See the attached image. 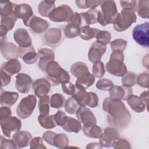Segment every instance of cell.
<instances>
[{
    "mask_svg": "<svg viewBox=\"0 0 149 149\" xmlns=\"http://www.w3.org/2000/svg\"><path fill=\"white\" fill-rule=\"evenodd\" d=\"M38 56L40 58L38 62L39 68L45 72L48 64L55 59V54L53 50L48 48H42L38 50Z\"/></svg>",
    "mask_w": 149,
    "mask_h": 149,
    "instance_id": "cell-16",
    "label": "cell"
},
{
    "mask_svg": "<svg viewBox=\"0 0 149 149\" xmlns=\"http://www.w3.org/2000/svg\"><path fill=\"white\" fill-rule=\"evenodd\" d=\"M0 47L1 52L5 59L9 60L19 57V48L13 43L6 42Z\"/></svg>",
    "mask_w": 149,
    "mask_h": 149,
    "instance_id": "cell-23",
    "label": "cell"
},
{
    "mask_svg": "<svg viewBox=\"0 0 149 149\" xmlns=\"http://www.w3.org/2000/svg\"><path fill=\"white\" fill-rule=\"evenodd\" d=\"M36 34H41L45 32L49 27L48 22L38 16H33L29 22L28 26Z\"/></svg>",
    "mask_w": 149,
    "mask_h": 149,
    "instance_id": "cell-19",
    "label": "cell"
},
{
    "mask_svg": "<svg viewBox=\"0 0 149 149\" xmlns=\"http://www.w3.org/2000/svg\"><path fill=\"white\" fill-rule=\"evenodd\" d=\"M148 74L147 73H143L137 77V83L139 86L144 87H148Z\"/></svg>",
    "mask_w": 149,
    "mask_h": 149,
    "instance_id": "cell-52",
    "label": "cell"
},
{
    "mask_svg": "<svg viewBox=\"0 0 149 149\" xmlns=\"http://www.w3.org/2000/svg\"><path fill=\"white\" fill-rule=\"evenodd\" d=\"M66 100L65 97L60 93H55L51 95L50 98V106L53 108H61L65 104Z\"/></svg>",
    "mask_w": 149,
    "mask_h": 149,
    "instance_id": "cell-40",
    "label": "cell"
},
{
    "mask_svg": "<svg viewBox=\"0 0 149 149\" xmlns=\"http://www.w3.org/2000/svg\"><path fill=\"white\" fill-rule=\"evenodd\" d=\"M136 20L137 16L134 10L123 9L116 16L113 23V27L115 31L122 32L127 30Z\"/></svg>",
    "mask_w": 149,
    "mask_h": 149,
    "instance_id": "cell-5",
    "label": "cell"
},
{
    "mask_svg": "<svg viewBox=\"0 0 149 149\" xmlns=\"http://www.w3.org/2000/svg\"><path fill=\"white\" fill-rule=\"evenodd\" d=\"M100 1L84 0V9L90 8V9H94L100 5Z\"/></svg>",
    "mask_w": 149,
    "mask_h": 149,
    "instance_id": "cell-59",
    "label": "cell"
},
{
    "mask_svg": "<svg viewBox=\"0 0 149 149\" xmlns=\"http://www.w3.org/2000/svg\"><path fill=\"white\" fill-rule=\"evenodd\" d=\"M137 75L136 73L128 72L124 74L122 79V86L128 87H132V86L137 84Z\"/></svg>",
    "mask_w": 149,
    "mask_h": 149,
    "instance_id": "cell-43",
    "label": "cell"
},
{
    "mask_svg": "<svg viewBox=\"0 0 149 149\" xmlns=\"http://www.w3.org/2000/svg\"><path fill=\"white\" fill-rule=\"evenodd\" d=\"M149 23L146 22L138 24L132 30V36L134 40L140 45L148 48L149 46L148 37Z\"/></svg>",
    "mask_w": 149,
    "mask_h": 149,
    "instance_id": "cell-8",
    "label": "cell"
},
{
    "mask_svg": "<svg viewBox=\"0 0 149 149\" xmlns=\"http://www.w3.org/2000/svg\"><path fill=\"white\" fill-rule=\"evenodd\" d=\"M1 5V17L7 16L14 12L15 8L17 4L11 1H5L0 2Z\"/></svg>",
    "mask_w": 149,
    "mask_h": 149,
    "instance_id": "cell-41",
    "label": "cell"
},
{
    "mask_svg": "<svg viewBox=\"0 0 149 149\" xmlns=\"http://www.w3.org/2000/svg\"><path fill=\"white\" fill-rule=\"evenodd\" d=\"M56 133L54 132L51 131H47L45 133H44L42 135V139L43 140L47 142L49 145H52V140L54 138V136H55Z\"/></svg>",
    "mask_w": 149,
    "mask_h": 149,
    "instance_id": "cell-60",
    "label": "cell"
},
{
    "mask_svg": "<svg viewBox=\"0 0 149 149\" xmlns=\"http://www.w3.org/2000/svg\"><path fill=\"white\" fill-rule=\"evenodd\" d=\"M83 132L87 137L90 138L97 139L101 136L102 130L97 125H93L90 126H83Z\"/></svg>",
    "mask_w": 149,
    "mask_h": 149,
    "instance_id": "cell-32",
    "label": "cell"
},
{
    "mask_svg": "<svg viewBox=\"0 0 149 149\" xmlns=\"http://www.w3.org/2000/svg\"><path fill=\"white\" fill-rule=\"evenodd\" d=\"M12 116V111L10 107L4 106L1 107L0 109V119L8 118Z\"/></svg>",
    "mask_w": 149,
    "mask_h": 149,
    "instance_id": "cell-57",
    "label": "cell"
},
{
    "mask_svg": "<svg viewBox=\"0 0 149 149\" xmlns=\"http://www.w3.org/2000/svg\"><path fill=\"white\" fill-rule=\"evenodd\" d=\"M94 82L95 77L90 73L84 77L80 79H77L76 84L83 87L86 90L88 87L91 86L94 83Z\"/></svg>",
    "mask_w": 149,
    "mask_h": 149,
    "instance_id": "cell-45",
    "label": "cell"
},
{
    "mask_svg": "<svg viewBox=\"0 0 149 149\" xmlns=\"http://www.w3.org/2000/svg\"><path fill=\"white\" fill-rule=\"evenodd\" d=\"M37 104V98L34 95H28L22 99L16 108L17 115L22 119L28 118L33 113Z\"/></svg>",
    "mask_w": 149,
    "mask_h": 149,
    "instance_id": "cell-6",
    "label": "cell"
},
{
    "mask_svg": "<svg viewBox=\"0 0 149 149\" xmlns=\"http://www.w3.org/2000/svg\"><path fill=\"white\" fill-rule=\"evenodd\" d=\"M95 38L97 42L102 45H106L110 42L111 35L108 31L101 30L99 29L95 36Z\"/></svg>",
    "mask_w": 149,
    "mask_h": 149,
    "instance_id": "cell-44",
    "label": "cell"
},
{
    "mask_svg": "<svg viewBox=\"0 0 149 149\" xmlns=\"http://www.w3.org/2000/svg\"><path fill=\"white\" fill-rule=\"evenodd\" d=\"M126 101L130 108L137 113H141L146 109V106L144 102L137 95L132 94L129 97Z\"/></svg>",
    "mask_w": 149,
    "mask_h": 149,
    "instance_id": "cell-28",
    "label": "cell"
},
{
    "mask_svg": "<svg viewBox=\"0 0 149 149\" xmlns=\"http://www.w3.org/2000/svg\"><path fill=\"white\" fill-rule=\"evenodd\" d=\"M55 1H42L38 5V11L42 17H48L49 13L55 8Z\"/></svg>",
    "mask_w": 149,
    "mask_h": 149,
    "instance_id": "cell-30",
    "label": "cell"
},
{
    "mask_svg": "<svg viewBox=\"0 0 149 149\" xmlns=\"http://www.w3.org/2000/svg\"><path fill=\"white\" fill-rule=\"evenodd\" d=\"M61 86L63 91L68 95H72L75 92V85L70 81L62 83Z\"/></svg>",
    "mask_w": 149,
    "mask_h": 149,
    "instance_id": "cell-53",
    "label": "cell"
},
{
    "mask_svg": "<svg viewBox=\"0 0 149 149\" xmlns=\"http://www.w3.org/2000/svg\"><path fill=\"white\" fill-rule=\"evenodd\" d=\"M113 82L108 79H101L96 83V87L100 90L109 91L113 87Z\"/></svg>",
    "mask_w": 149,
    "mask_h": 149,
    "instance_id": "cell-48",
    "label": "cell"
},
{
    "mask_svg": "<svg viewBox=\"0 0 149 149\" xmlns=\"http://www.w3.org/2000/svg\"><path fill=\"white\" fill-rule=\"evenodd\" d=\"M32 88L34 94L38 98L47 95L51 89V84L45 79H38L32 84Z\"/></svg>",
    "mask_w": 149,
    "mask_h": 149,
    "instance_id": "cell-18",
    "label": "cell"
},
{
    "mask_svg": "<svg viewBox=\"0 0 149 149\" xmlns=\"http://www.w3.org/2000/svg\"><path fill=\"white\" fill-rule=\"evenodd\" d=\"M86 148L87 149H88V148H102V147L100 145V143L94 142V143H88L86 146Z\"/></svg>",
    "mask_w": 149,
    "mask_h": 149,
    "instance_id": "cell-62",
    "label": "cell"
},
{
    "mask_svg": "<svg viewBox=\"0 0 149 149\" xmlns=\"http://www.w3.org/2000/svg\"><path fill=\"white\" fill-rule=\"evenodd\" d=\"M120 133L117 129L108 127L104 130L100 137V144L102 147H112L115 142L119 138Z\"/></svg>",
    "mask_w": 149,
    "mask_h": 149,
    "instance_id": "cell-10",
    "label": "cell"
},
{
    "mask_svg": "<svg viewBox=\"0 0 149 149\" xmlns=\"http://www.w3.org/2000/svg\"><path fill=\"white\" fill-rule=\"evenodd\" d=\"M13 39L20 48H27L32 46L31 38L25 29H17L13 33Z\"/></svg>",
    "mask_w": 149,
    "mask_h": 149,
    "instance_id": "cell-12",
    "label": "cell"
},
{
    "mask_svg": "<svg viewBox=\"0 0 149 149\" xmlns=\"http://www.w3.org/2000/svg\"><path fill=\"white\" fill-rule=\"evenodd\" d=\"M120 5L123 9H129L136 10L137 1H120Z\"/></svg>",
    "mask_w": 149,
    "mask_h": 149,
    "instance_id": "cell-55",
    "label": "cell"
},
{
    "mask_svg": "<svg viewBox=\"0 0 149 149\" xmlns=\"http://www.w3.org/2000/svg\"><path fill=\"white\" fill-rule=\"evenodd\" d=\"M72 97L76 99L80 107H86L90 102V92H87L84 88L76 84H75V92Z\"/></svg>",
    "mask_w": 149,
    "mask_h": 149,
    "instance_id": "cell-22",
    "label": "cell"
},
{
    "mask_svg": "<svg viewBox=\"0 0 149 149\" xmlns=\"http://www.w3.org/2000/svg\"><path fill=\"white\" fill-rule=\"evenodd\" d=\"M32 82V79L29 75L23 73H18L16 76L15 87L19 93L26 94L30 91Z\"/></svg>",
    "mask_w": 149,
    "mask_h": 149,
    "instance_id": "cell-14",
    "label": "cell"
},
{
    "mask_svg": "<svg viewBox=\"0 0 149 149\" xmlns=\"http://www.w3.org/2000/svg\"><path fill=\"white\" fill-rule=\"evenodd\" d=\"M1 88L9 84L11 81L10 76L5 72L2 69H1Z\"/></svg>",
    "mask_w": 149,
    "mask_h": 149,
    "instance_id": "cell-56",
    "label": "cell"
},
{
    "mask_svg": "<svg viewBox=\"0 0 149 149\" xmlns=\"http://www.w3.org/2000/svg\"><path fill=\"white\" fill-rule=\"evenodd\" d=\"M0 148L1 149L5 148H17L16 146L15 145L13 140H9L6 139L3 137V136L1 135V139H0Z\"/></svg>",
    "mask_w": 149,
    "mask_h": 149,
    "instance_id": "cell-51",
    "label": "cell"
},
{
    "mask_svg": "<svg viewBox=\"0 0 149 149\" xmlns=\"http://www.w3.org/2000/svg\"><path fill=\"white\" fill-rule=\"evenodd\" d=\"M43 139L41 137H35L33 138L30 143L31 149H46L47 147L44 145Z\"/></svg>",
    "mask_w": 149,
    "mask_h": 149,
    "instance_id": "cell-50",
    "label": "cell"
},
{
    "mask_svg": "<svg viewBox=\"0 0 149 149\" xmlns=\"http://www.w3.org/2000/svg\"><path fill=\"white\" fill-rule=\"evenodd\" d=\"M14 13L17 19H21L24 24L28 26L30 19L34 16L33 11L31 7L27 3H22L16 5Z\"/></svg>",
    "mask_w": 149,
    "mask_h": 149,
    "instance_id": "cell-11",
    "label": "cell"
},
{
    "mask_svg": "<svg viewBox=\"0 0 149 149\" xmlns=\"http://www.w3.org/2000/svg\"><path fill=\"white\" fill-rule=\"evenodd\" d=\"M77 120L83 126H90L97 124V119L92 111L86 107H80L76 113Z\"/></svg>",
    "mask_w": 149,
    "mask_h": 149,
    "instance_id": "cell-13",
    "label": "cell"
},
{
    "mask_svg": "<svg viewBox=\"0 0 149 149\" xmlns=\"http://www.w3.org/2000/svg\"><path fill=\"white\" fill-rule=\"evenodd\" d=\"M102 106L108 113L107 120L110 125L121 130L127 127L131 120V114L121 100L107 97Z\"/></svg>",
    "mask_w": 149,
    "mask_h": 149,
    "instance_id": "cell-1",
    "label": "cell"
},
{
    "mask_svg": "<svg viewBox=\"0 0 149 149\" xmlns=\"http://www.w3.org/2000/svg\"><path fill=\"white\" fill-rule=\"evenodd\" d=\"M148 1H137L136 10L138 15L145 19L149 18V8Z\"/></svg>",
    "mask_w": 149,
    "mask_h": 149,
    "instance_id": "cell-37",
    "label": "cell"
},
{
    "mask_svg": "<svg viewBox=\"0 0 149 149\" xmlns=\"http://www.w3.org/2000/svg\"><path fill=\"white\" fill-rule=\"evenodd\" d=\"M106 45H102L97 41H94L91 45L88 52V58L92 63L101 61L102 55L106 51Z\"/></svg>",
    "mask_w": 149,
    "mask_h": 149,
    "instance_id": "cell-15",
    "label": "cell"
},
{
    "mask_svg": "<svg viewBox=\"0 0 149 149\" xmlns=\"http://www.w3.org/2000/svg\"><path fill=\"white\" fill-rule=\"evenodd\" d=\"M70 73L72 74L78 79H80L90 73L86 63L83 62H76L70 67Z\"/></svg>",
    "mask_w": 149,
    "mask_h": 149,
    "instance_id": "cell-26",
    "label": "cell"
},
{
    "mask_svg": "<svg viewBox=\"0 0 149 149\" xmlns=\"http://www.w3.org/2000/svg\"><path fill=\"white\" fill-rule=\"evenodd\" d=\"M93 75L97 78H101L104 76L105 70L104 63L101 61L94 63L92 68Z\"/></svg>",
    "mask_w": 149,
    "mask_h": 149,
    "instance_id": "cell-46",
    "label": "cell"
},
{
    "mask_svg": "<svg viewBox=\"0 0 149 149\" xmlns=\"http://www.w3.org/2000/svg\"><path fill=\"white\" fill-rule=\"evenodd\" d=\"M101 10H98L97 22L105 26L113 24L118 14L116 3L114 1H100Z\"/></svg>",
    "mask_w": 149,
    "mask_h": 149,
    "instance_id": "cell-3",
    "label": "cell"
},
{
    "mask_svg": "<svg viewBox=\"0 0 149 149\" xmlns=\"http://www.w3.org/2000/svg\"><path fill=\"white\" fill-rule=\"evenodd\" d=\"M80 15L83 21L88 26L97 23L98 10L95 9H89L85 12L80 13Z\"/></svg>",
    "mask_w": 149,
    "mask_h": 149,
    "instance_id": "cell-31",
    "label": "cell"
},
{
    "mask_svg": "<svg viewBox=\"0 0 149 149\" xmlns=\"http://www.w3.org/2000/svg\"><path fill=\"white\" fill-rule=\"evenodd\" d=\"M50 98L47 95L39 98L38 101V109L40 111V115H48L49 113V103Z\"/></svg>",
    "mask_w": 149,
    "mask_h": 149,
    "instance_id": "cell-38",
    "label": "cell"
},
{
    "mask_svg": "<svg viewBox=\"0 0 149 149\" xmlns=\"http://www.w3.org/2000/svg\"><path fill=\"white\" fill-rule=\"evenodd\" d=\"M38 121L40 126L46 129H51L56 126L53 115H42L38 116Z\"/></svg>",
    "mask_w": 149,
    "mask_h": 149,
    "instance_id": "cell-33",
    "label": "cell"
},
{
    "mask_svg": "<svg viewBox=\"0 0 149 149\" xmlns=\"http://www.w3.org/2000/svg\"><path fill=\"white\" fill-rule=\"evenodd\" d=\"M17 19L14 12L9 16L1 17V26L5 27L8 31H10L13 28Z\"/></svg>",
    "mask_w": 149,
    "mask_h": 149,
    "instance_id": "cell-39",
    "label": "cell"
},
{
    "mask_svg": "<svg viewBox=\"0 0 149 149\" xmlns=\"http://www.w3.org/2000/svg\"><path fill=\"white\" fill-rule=\"evenodd\" d=\"M99 29L96 28H92L90 26L86 25L80 27V37L84 40H90L92 38H95L97 32Z\"/></svg>",
    "mask_w": 149,
    "mask_h": 149,
    "instance_id": "cell-35",
    "label": "cell"
},
{
    "mask_svg": "<svg viewBox=\"0 0 149 149\" xmlns=\"http://www.w3.org/2000/svg\"><path fill=\"white\" fill-rule=\"evenodd\" d=\"M62 38L61 29L52 27L48 30L44 34V40L49 45H56L60 42Z\"/></svg>",
    "mask_w": 149,
    "mask_h": 149,
    "instance_id": "cell-24",
    "label": "cell"
},
{
    "mask_svg": "<svg viewBox=\"0 0 149 149\" xmlns=\"http://www.w3.org/2000/svg\"><path fill=\"white\" fill-rule=\"evenodd\" d=\"M1 127L3 134L5 136L10 138L12 132H17L22 127V122L20 119L16 116H10L8 118L0 119Z\"/></svg>",
    "mask_w": 149,
    "mask_h": 149,
    "instance_id": "cell-9",
    "label": "cell"
},
{
    "mask_svg": "<svg viewBox=\"0 0 149 149\" xmlns=\"http://www.w3.org/2000/svg\"><path fill=\"white\" fill-rule=\"evenodd\" d=\"M68 116L66 115V113L63 111L61 110H58L57 112L54 115V118L56 124L58 126H59L61 127L66 122L68 119Z\"/></svg>",
    "mask_w": 149,
    "mask_h": 149,
    "instance_id": "cell-49",
    "label": "cell"
},
{
    "mask_svg": "<svg viewBox=\"0 0 149 149\" xmlns=\"http://www.w3.org/2000/svg\"><path fill=\"white\" fill-rule=\"evenodd\" d=\"M90 102L87 106L91 108H95L98 105V101H99L98 97L95 93L93 92H90Z\"/></svg>",
    "mask_w": 149,
    "mask_h": 149,
    "instance_id": "cell-58",
    "label": "cell"
},
{
    "mask_svg": "<svg viewBox=\"0 0 149 149\" xmlns=\"http://www.w3.org/2000/svg\"><path fill=\"white\" fill-rule=\"evenodd\" d=\"M110 43V46L112 51H124L127 47V41L123 39L118 38L112 41Z\"/></svg>",
    "mask_w": 149,
    "mask_h": 149,
    "instance_id": "cell-47",
    "label": "cell"
},
{
    "mask_svg": "<svg viewBox=\"0 0 149 149\" xmlns=\"http://www.w3.org/2000/svg\"><path fill=\"white\" fill-rule=\"evenodd\" d=\"M105 68L110 74L117 76H123L127 72V67L124 63V54L120 51H113L111 54L109 61L106 63Z\"/></svg>",
    "mask_w": 149,
    "mask_h": 149,
    "instance_id": "cell-4",
    "label": "cell"
},
{
    "mask_svg": "<svg viewBox=\"0 0 149 149\" xmlns=\"http://www.w3.org/2000/svg\"><path fill=\"white\" fill-rule=\"evenodd\" d=\"M47 79L52 86H58L63 83L68 82L70 79L69 73L62 68L56 61L49 62L45 69Z\"/></svg>",
    "mask_w": 149,
    "mask_h": 149,
    "instance_id": "cell-2",
    "label": "cell"
},
{
    "mask_svg": "<svg viewBox=\"0 0 149 149\" xmlns=\"http://www.w3.org/2000/svg\"><path fill=\"white\" fill-rule=\"evenodd\" d=\"M115 149H120V148H126L130 149L131 146L129 141L123 139H118L114 143L113 147Z\"/></svg>",
    "mask_w": 149,
    "mask_h": 149,
    "instance_id": "cell-54",
    "label": "cell"
},
{
    "mask_svg": "<svg viewBox=\"0 0 149 149\" xmlns=\"http://www.w3.org/2000/svg\"><path fill=\"white\" fill-rule=\"evenodd\" d=\"M139 97L144 102L146 107L147 108V107H148V91L146 90V91H143L141 93Z\"/></svg>",
    "mask_w": 149,
    "mask_h": 149,
    "instance_id": "cell-61",
    "label": "cell"
},
{
    "mask_svg": "<svg viewBox=\"0 0 149 149\" xmlns=\"http://www.w3.org/2000/svg\"><path fill=\"white\" fill-rule=\"evenodd\" d=\"M69 139L64 133L55 134L52 140V145L59 148H65L68 147Z\"/></svg>",
    "mask_w": 149,
    "mask_h": 149,
    "instance_id": "cell-36",
    "label": "cell"
},
{
    "mask_svg": "<svg viewBox=\"0 0 149 149\" xmlns=\"http://www.w3.org/2000/svg\"><path fill=\"white\" fill-rule=\"evenodd\" d=\"M22 69V65L17 59H11L3 63L1 69L4 70L10 76L18 73Z\"/></svg>",
    "mask_w": 149,
    "mask_h": 149,
    "instance_id": "cell-25",
    "label": "cell"
},
{
    "mask_svg": "<svg viewBox=\"0 0 149 149\" xmlns=\"http://www.w3.org/2000/svg\"><path fill=\"white\" fill-rule=\"evenodd\" d=\"M12 139L16 146L17 148H24L30 145L32 136L27 131H18L12 136Z\"/></svg>",
    "mask_w": 149,
    "mask_h": 149,
    "instance_id": "cell-20",
    "label": "cell"
},
{
    "mask_svg": "<svg viewBox=\"0 0 149 149\" xmlns=\"http://www.w3.org/2000/svg\"><path fill=\"white\" fill-rule=\"evenodd\" d=\"M19 48V57L28 65L34 63L38 58V54L36 52L34 47L32 45L27 48Z\"/></svg>",
    "mask_w": 149,
    "mask_h": 149,
    "instance_id": "cell-21",
    "label": "cell"
},
{
    "mask_svg": "<svg viewBox=\"0 0 149 149\" xmlns=\"http://www.w3.org/2000/svg\"><path fill=\"white\" fill-rule=\"evenodd\" d=\"M62 127L67 132L77 133L81 129V122L78 120L68 116L66 122Z\"/></svg>",
    "mask_w": 149,
    "mask_h": 149,
    "instance_id": "cell-29",
    "label": "cell"
},
{
    "mask_svg": "<svg viewBox=\"0 0 149 149\" xmlns=\"http://www.w3.org/2000/svg\"><path fill=\"white\" fill-rule=\"evenodd\" d=\"M19 94L16 92L4 91L1 92L0 96V104L2 106L11 107L17 101Z\"/></svg>",
    "mask_w": 149,
    "mask_h": 149,
    "instance_id": "cell-27",
    "label": "cell"
},
{
    "mask_svg": "<svg viewBox=\"0 0 149 149\" xmlns=\"http://www.w3.org/2000/svg\"><path fill=\"white\" fill-rule=\"evenodd\" d=\"M74 12L69 5L62 4L55 8L49 13L48 17L54 22H69L74 15Z\"/></svg>",
    "mask_w": 149,
    "mask_h": 149,
    "instance_id": "cell-7",
    "label": "cell"
},
{
    "mask_svg": "<svg viewBox=\"0 0 149 149\" xmlns=\"http://www.w3.org/2000/svg\"><path fill=\"white\" fill-rule=\"evenodd\" d=\"M64 107L66 112L70 114H74L76 113L77 111L79 109L80 106L76 99L73 97H71L68 98L66 101Z\"/></svg>",
    "mask_w": 149,
    "mask_h": 149,
    "instance_id": "cell-42",
    "label": "cell"
},
{
    "mask_svg": "<svg viewBox=\"0 0 149 149\" xmlns=\"http://www.w3.org/2000/svg\"><path fill=\"white\" fill-rule=\"evenodd\" d=\"M110 98L116 100H127L129 96L133 94V90L131 87H125L123 86H113L110 89Z\"/></svg>",
    "mask_w": 149,
    "mask_h": 149,
    "instance_id": "cell-17",
    "label": "cell"
},
{
    "mask_svg": "<svg viewBox=\"0 0 149 149\" xmlns=\"http://www.w3.org/2000/svg\"><path fill=\"white\" fill-rule=\"evenodd\" d=\"M80 26L77 24L68 22L64 30V34L68 38H73L80 36Z\"/></svg>",
    "mask_w": 149,
    "mask_h": 149,
    "instance_id": "cell-34",
    "label": "cell"
}]
</instances>
